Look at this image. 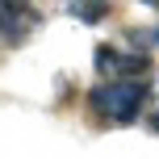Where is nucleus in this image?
Returning <instances> with one entry per match:
<instances>
[{
	"label": "nucleus",
	"instance_id": "nucleus-3",
	"mask_svg": "<svg viewBox=\"0 0 159 159\" xmlns=\"http://www.w3.org/2000/svg\"><path fill=\"white\" fill-rule=\"evenodd\" d=\"M42 25V13L34 4H21V0H0V38L8 46H21L30 42V34Z\"/></svg>",
	"mask_w": 159,
	"mask_h": 159
},
{
	"label": "nucleus",
	"instance_id": "nucleus-4",
	"mask_svg": "<svg viewBox=\"0 0 159 159\" xmlns=\"http://www.w3.org/2000/svg\"><path fill=\"white\" fill-rule=\"evenodd\" d=\"M143 121L159 134V67H151V75L143 84Z\"/></svg>",
	"mask_w": 159,
	"mask_h": 159
},
{
	"label": "nucleus",
	"instance_id": "nucleus-1",
	"mask_svg": "<svg viewBox=\"0 0 159 159\" xmlns=\"http://www.w3.org/2000/svg\"><path fill=\"white\" fill-rule=\"evenodd\" d=\"M143 84L147 80H96L88 92V105L109 126H130L143 117Z\"/></svg>",
	"mask_w": 159,
	"mask_h": 159
},
{
	"label": "nucleus",
	"instance_id": "nucleus-2",
	"mask_svg": "<svg viewBox=\"0 0 159 159\" xmlns=\"http://www.w3.org/2000/svg\"><path fill=\"white\" fill-rule=\"evenodd\" d=\"M96 71H101V80H147L151 59L138 55V50H121V46L101 42L96 46Z\"/></svg>",
	"mask_w": 159,
	"mask_h": 159
},
{
	"label": "nucleus",
	"instance_id": "nucleus-5",
	"mask_svg": "<svg viewBox=\"0 0 159 159\" xmlns=\"http://www.w3.org/2000/svg\"><path fill=\"white\" fill-rule=\"evenodd\" d=\"M63 13L92 25V21H105V17H109V4H101V0H80V4H63Z\"/></svg>",
	"mask_w": 159,
	"mask_h": 159
}]
</instances>
